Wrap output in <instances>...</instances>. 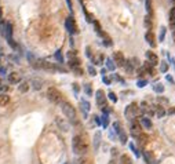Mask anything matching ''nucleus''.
<instances>
[{
  "mask_svg": "<svg viewBox=\"0 0 175 164\" xmlns=\"http://www.w3.org/2000/svg\"><path fill=\"white\" fill-rule=\"evenodd\" d=\"M72 149L73 153L77 154V156H83L88 152V142L87 138L82 134L74 135L72 138Z\"/></svg>",
  "mask_w": 175,
  "mask_h": 164,
  "instance_id": "1",
  "label": "nucleus"
},
{
  "mask_svg": "<svg viewBox=\"0 0 175 164\" xmlns=\"http://www.w3.org/2000/svg\"><path fill=\"white\" fill-rule=\"evenodd\" d=\"M61 111H62L63 116L68 119L69 121H72V123H76V109H74V106L68 101H62L61 102Z\"/></svg>",
  "mask_w": 175,
  "mask_h": 164,
  "instance_id": "2",
  "label": "nucleus"
},
{
  "mask_svg": "<svg viewBox=\"0 0 175 164\" xmlns=\"http://www.w3.org/2000/svg\"><path fill=\"white\" fill-rule=\"evenodd\" d=\"M47 98H48L50 102H53L55 105H61V102H62V94L59 91L58 88H55V87H50L48 90H47Z\"/></svg>",
  "mask_w": 175,
  "mask_h": 164,
  "instance_id": "3",
  "label": "nucleus"
},
{
  "mask_svg": "<svg viewBox=\"0 0 175 164\" xmlns=\"http://www.w3.org/2000/svg\"><path fill=\"white\" fill-rule=\"evenodd\" d=\"M138 115H139V108H138V105H136L135 102L130 103V105L124 109V116H126V119H128L130 121L135 120V117Z\"/></svg>",
  "mask_w": 175,
  "mask_h": 164,
  "instance_id": "4",
  "label": "nucleus"
},
{
  "mask_svg": "<svg viewBox=\"0 0 175 164\" xmlns=\"http://www.w3.org/2000/svg\"><path fill=\"white\" fill-rule=\"evenodd\" d=\"M106 101H108V98L105 95V92L102 90H97V92H95V102H97V105L102 109V108L106 106Z\"/></svg>",
  "mask_w": 175,
  "mask_h": 164,
  "instance_id": "5",
  "label": "nucleus"
},
{
  "mask_svg": "<svg viewBox=\"0 0 175 164\" xmlns=\"http://www.w3.org/2000/svg\"><path fill=\"white\" fill-rule=\"evenodd\" d=\"M68 63L69 66H70V69H74V68H79L80 66V59H79V57L76 55V53H73V51H69L68 53Z\"/></svg>",
  "mask_w": 175,
  "mask_h": 164,
  "instance_id": "6",
  "label": "nucleus"
},
{
  "mask_svg": "<svg viewBox=\"0 0 175 164\" xmlns=\"http://www.w3.org/2000/svg\"><path fill=\"white\" fill-rule=\"evenodd\" d=\"M130 128H131V135L132 138H139V135L142 134V127L141 124H139V121H135L132 120L131 121V125H130Z\"/></svg>",
  "mask_w": 175,
  "mask_h": 164,
  "instance_id": "7",
  "label": "nucleus"
},
{
  "mask_svg": "<svg viewBox=\"0 0 175 164\" xmlns=\"http://www.w3.org/2000/svg\"><path fill=\"white\" fill-rule=\"evenodd\" d=\"M65 28L68 30L70 34H74L77 32V28H76V22H74V19L73 17H68V18L65 19Z\"/></svg>",
  "mask_w": 175,
  "mask_h": 164,
  "instance_id": "8",
  "label": "nucleus"
},
{
  "mask_svg": "<svg viewBox=\"0 0 175 164\" xmlns=\"http://www.w3.org/2000/svg\"><path fill=\"white\" fill-rule=\"evenodd\" d=\"M112 59H113V62H115V65H116V68L117 66L123 68V66H124V63H126V58H124V55H123L120 51H117V53L113 54Z\"/></svg>",
  "mask_w": 175,
  "mask_h": 164,
  "instance_id": "9",
  "label": "nucleus"
},
{
  "mask_svg": "<svg viewBox=\"0 0 175 164\" xmlns=\"http://www.w3.org/2000/svg\"><path fill=\"white\" fill-rule=\"evenodd\" d=\"M145 55L152 66H157V65H159V57H157V54H155L152 50H148L145 53Z\"/></svg>",
  "mask_w": 175,
  "mask_h": 164,
  "instance_id": "10",
  "label": "nucleus"
},
{
  "mask_svg": "<svg viewBox=\"0 0 175 164\" xmlns=\"http://www.w3.org/2000/svg\"><path fill=\"white\" fill-rule=\"evenodd\" d=\"M55 123L59 127V130L63 131V132H66L69 131V121L66 119H62V117H55Z\"/></svg>",
  "mask_w": 175,
  "mask_h": 164,
  "instance_id": "11",
  "label": "nucleus"
},
{
  "mask_svg": "<svg viewBox=\"0 0 175 164\" xmlns=\"http://www.w3.org/2000/svg\"><path fill=\"white\" fill-rule=\"evenodd\" d=\"M101 142H102V134H101V131H97V132L94 134V138H93V146H94V150H95V152L99 150Z\"/></svg>",
  "mask_w": 175,
  "mask_h": 164,
  "instance_id": "12",
  "label": "nucleus"
},
{
  "mask_svg": "<svg viewBox=\"0 0 175 164\" xmlns=\"http://www.w3.org/2000/svg\"><path fill=\"white\" fill-rule=\"evenodd\" d=\"M145 40H146V43L149 44L152 48L156 47V37H155V34H153L152 30H148V32L145 33Z\"/></svg>",
  "mask_w": 175,
  "mask_h": 164,
  "instance_id": "13",
  "label": "nucleus"
},
{
  "mask_svg": "<svg viewBox=\"0 0 175 164\" xmlns=\"http://www.w3.org/2000/svg\"><path fill=\"white\" fill-rule=\"evenodd\" d=\"M139 124H141V127L146 128V130H150L152 127H153V123H152V120L149 119V117H146V116H142L141 119H139Z\"/></svg>",
  "mask_w": 175,
  "mask_h": 164,
  "instance_id": "14",
  "label": "nucleus"
},
{
  "mask_svg": "<svg viewBox=\"0 0 175 164\" xmlns=\"http://www.w3.org/2000/svg\"><path fill=\"white\" fill-rule=\"evenodd\" d=\"M8 82L11 83V84H20L21 82V75L17 72H11L8 73Z\"/></svg>",
  "mask_w": 175,
  "mask_h": 164,
  "instance_id": "15",
  "label": "nucleus"
},
{
  "mask_svg": "<svg viewBox=\"0 0 175 164\" xmlns=\"http://www.w3.org/2000/svg\"><path fill=\"white\" fill-rule=\"evenodd\" d=\"M80 105H82L83 115H84V117L87 119V113L90 112V109H91V105H90V102H88L87 99H82V101H80Z\"/></svg>",
  "mask_w": 175,
  "mask_h": 164,
  "instance_id": "16",
  "label": "nucleus"
},
{
  "mask_svg": "<svg viewBox=\"0 0 175 164\" xmlns=\"http://www.w3.org/2000/svg\"><path fill=\"white\" fill-rule=\"evenodd\" d=\"M4 36L6 39H13V25L11 22H6L4 24Z\"/></svg>",
  "mask_w": 175,
  "mask_h": 164,
  "instance_id": "17",
  "label": "nucleus"
},
{
  "mask_svg": "<svg viewBox=\"0 0 175 164\" xmlns=\"http://www.w3.org/2000/svg\"><path fill=\"white\" fill-rule=\"evenodd\" d=\"M30 86H32L33 90L39 91V90H41V87H43V80H41V79H32V80H30Z\"/></svg>",
  "mask_w": 175,
  "mask_h": 164,
  "instance_id": "18",
  "label": "nucleus"
},
{
  "mask_svg": "<svg viewBox=\"0 0 175 164\" xmlns=\"http://www.w3.org/2000/svg\"><path fill=\"white\" fill-rule=\"evenodd\" d=\"M116 135L119 137V141H120V142H122L123 145L128 142V135H127V132L124 131V128H122V130L119 131V132H117Z\"/></svg>",
  "mask_w": 175,
  "mask_h": 164,
  "instance_id": "19",
  "label": "nucleus"
},
{
  "mask_svg": "<svg viewBox=\"0 0 175 164\" xmlns=\"http://www.w3.org/2000/svg\"><path fill=\"white\" fill-rule=\"evenodd\" d=\"M119 164H134V163H132V159L128 154H122L120 159H119Z\"/></svg>",
  "mask_w": 175,
  "mask_h": 164,
  "instance_id": "20",
  "label": "nucleus"
},
{
  "mask_svg": "<svg viewBox=\"0 0 175 164\" xmlns=\"http://www.w3.org/2000/svg\"><path fill=\"white\" fill-rule=\"evenodd\" d=\"M105 63H106V70L113 72V70L116 69V65H115V62H113L112 58H106V59H105Z\"/></svg>",
  "mask_w": 175,
  "mask_h": 164,
  "instance_id": "21",
  "label": "nucleus"
},
{
  "mask_svg": "<svg viewBox=\"0 0 175 164\" xmlns=\"http://www.w3.org/2000/svg\"><path fill=\"white\" fill-rule=\"evenodd\" d=\"M124 69H126L127 72L130 73V75H131V73H134V65H132V62H131V59H126V63H124Z\"/></svg>",
  "mask_w": 175,
  "mask_h": 164,
  "instance_id": "22",
  "label": "nucleus"
},
{
  "mask_svg": "<svg viewBox=\"0 0 175 164\" xmlns=\"http://www.w3.org/2000/svg\"><path fill=\"white\" fill-rule=\"evenodd\" d=\"M8 102H10V96L7 94H0V106L8 105Z\"/></svg>",
  "mask_w": 175,
  "mask_h": 164,
  "instance_id": "23",
  "label": "nucleus"
},
{
  "mask_svg": "<svg viewBox=\"0 0 175 164\" xmlns=\"http://www.w3.org/2000/svg\"><path fill=\"white\" fill-rule=\"evenodd\" d=\"M164 90H165V88H164V86H163L161 83H156L155 86H153V91L157 92V94H163Z\"/></svg>",
  "mask_w": 175,
  "mask_h": 164,
  "instance_id": "24",
  "label": "nucleus"
},
{
  "mask_svg": "<svg viewBox=\"0 0 175 164\" xmlns=\"http://www.w3.org/2000/svg\"><path fill=\"white\" fill-rule=\"evenodd\" d=\"M155 113H156V116H157V119H161V117H164V115H165V111L161 108L160 105H157L156 106V111H155Z\"/></svg>",
  "mask_w": 175,
  "mask_h": 164,
  "instance_id": "25",
  "label": "nucleus"
},
{
  "mask_svg": "<svg viewBox=\"0 0 175 164\" xmlns=\"http://www.w3.org/2000/svg\"><path fill=\"white\" fill-rule=\"evenodd\" d=\"M143 160H145V163L148 164H153V157H152V154L149 152H143Z\"/></svg>",
  "mask_w": 175,
  "mask_h": 164,
  "instance_id": "26",
  "label": "nucleus"
},
{
  "mask_svg": "<svg viewBox=\"0 0 175 164\" xmlns=\"http://www.w3.org/2000/svg\"><path fill=\"white\" fill-rule=\"evenodd\" d=\"M165 33H167V28H165V26H161V28H160V34H159V42H160V43L164 42Z\"/></svg>",
  "mask_w": 175,
  "mask_h": 164,
  "instance_id": "27",
  "label": "nucleus"
},
{
  "mask_svg": "<svg viewBox=\"0 0 175 164\" xmlns=\"http://www.w3.org/2000/svg\"><path fill=\"white\" fill-rule=\"evenodd\" d=\"M101 125H102L103 128H108V125H109V116L102 115V117H101Z\"/></svg>",
  "mask_w": 175,
  "mask_h": 164,
  "instance_id": "28",
  "label": "nucleus"
},
{
  "mask_svg": "<svg viewBox=\"0 0 175 164\" xmlns=\"http://www.w3.org/2000/svg\"><path fill=\"white\" fill-rule=\"evenodd\" d=\"M18 90H20L21 92H26L28 90H29V83H28V82H22L20 84V87H18Z\"/></svg>",
  "mask_w": 175,
  "mask_h": 164,
  "instance_id": "29",
  "label": "nucleus"
},
{
  "mask_svg": "<svg viewBox=\"0 0 175 164\" xmlns=\"http://www.w3.org/2000/svg\"><path fill=\"white\" fill-rule=\"evenodd\" d=\"M91 61H93L95 65H102V62L105 61V57H103L102 54H101V55H99L98 58H91Z\"/></svg>",
  "mask_w": 175,
  "mask_h": 164,
  "instance_id": "30",
  "label": "nucleus"
},
{
  "mask_svg": "<svg viewBox=\"0 0 175 164\" xmlns=\"http://www.w3.org/2000/svg\"><path fill=\"white\" fill-rule=\"evenodd\" d=\"M145 28L148 29V30H152V18L149 15L145 17Z\"/></svg>",
  "mask_w": 175,
  "mask_h": 164,
  "instance_id": "31",
  "label": "nucleus"
},
{
  "mask_svg": "<svg viewBox=\"0 0 175 164\" xmlns=\"http://www.w3.org/2000/svg\"><path fill=\"white\" fill-rule=\"evenodd\" d=\"M84 92L88 96L93 95V87H91V84H84Z\"/></svg>",
  "mask_w": 175,
  "mask_h": 164,
  "instance_id": "32",
  "label": "nucleus"
},
{
  "mask_svg": "<svg viewBox=\"0 0 175 164\" xmlns=\"http://www.w3.org/2000/svg\"><path fill=\"white\" fill-rule=\"evenodd\" d=\"M160 72L161 73H167V72H168V62H165V61L160 62Z\"/></svg>",
  "mask_w": 175,
  "mask_h": 164,
  "instance_id": "33",
  "label": "nucleus"
},
{
  "mask_svg": "<svg viewBox=\"0 0 175 164\" xmlns=\"http://www.w3.org/2000/svg\"><path fill=\"white\" fill-rule=\"evenodd\" d=\"M128 146H130V149L132 150V152H134V154H135L136 157H139V156H141V153H139V150H138V148H136L135 145L132 144V142H130V144H128Z\"/></svg>",
  "mask_w": 175,
  "mask_h": 164,
  "instance_id": "34",
  "label": "nucleus"
},
{
  "mask_svg": "<svg viewBox=\"0 0 175 164\" xmlns=\"http://www.w3.org/2000/svg\"><path fill=\"white\" fill-rule=\"evenodd\" d=\"M87 72L90 76H97V69H95L93 65H88L87 66Z\"/></svg>",
  "mask_w": 175,
  "mask_h": 164,
  "instance_id": "35",
  "label": "nucleus"
},
{
  "mask_svg": "<svg viewBox=\"0 0 175 164\" xmlns=\"http://www.w3.org/2000/svg\"><path fill=\"white\" fill-rule=\"evenodd\" d=\"M54 57H55V59H57V61H58L59 63H63V57H62V53H61V51H55V54H54Z\"/></svg>",
  "mask_w": 175,
  "mask_h": 164,
  "instance_id": "36",
  "label": "nucleus"
},
{
  "mask_svg": "<svg viewBox=\"0 0 175 164\" xmlns=\"http://www.w3.org/2000/svg\"><path fill=\"white\" fill-rule=\"evenodd\" d=\"M106 98H109V99H110V101H112L113 103H116V102H117V95H116V94H115V92H113V91H110V92H109V94H108V96H106Z\"/></svg>",
  "mask_w": 175,
  "mask_h": 164,
  "instance_id": "37",
  "label": "nucleus"
},
{
  "mask_svg": "<svg viewBox=\"0 0 175 164\" xmlns=\"http://www.w3.org/2000/svg\"><path fill=\"white\" fill-rule=\"evenodd\" d=\"M170 19H171V24L175 25V7H172L170 11Z\"/></svg>",
  "mask_w": 175,
  "mask_h": 164,
  "instance_id": "38",
  "label": "nucleus"
},
{
  "mask_svg": "<svg viewBox=\"0 0 175 164\" xmlns=\"http://www.w3.org/2000/svg\"><path fill=\"white\" fill-rule=\"evenodd\" d=\"M72 70L76 73V76H83V69H82L80 66H79V68H74V69H72Z\"/></svg>",
  "mask_w": 175,
  "mask_h": 164,
  "instance_id": "39",
  "label": "nucleus"
},
{
  "mask_svg": "<svg viewBox=\"0 0 175 164\" xmlns=\"http://www.w3.org/2000/svg\"><path fill=\"white\" fill-rule=\"evenodd\" d=\"M146 84H148V80H138V83H136V86L139 87V88H143Z\"/></svg>",
  "mask_w": 175,
  "mask_h": 164,
  "instance_id": "40",
  "label": "nucleus"
},
{
  "mask_svg": "<svg viewBox=\"0 0 175 164\" xmlns=\"http://www.w3.org/2000/svg\"><path fill=\"white\" fill-rule=\"evenodd\" d=\"M79 164H94V163H93V160H90V159H80Z\"/></svg>",
  "mask_w": 175,
  "mask_h": 164,
  "instance_id": "41",
  "label": "nucleus"
},
{
  "mask_svg": "<svg viewBox=\"0 0 175 164\" xmlns=\"http://www.w3.org/2000/svg\"><path fill=\"white\" fill-rule=\"evenodd\" d=\"M86 55H87V58H90V59L93 58V54H91V48H90V46L86 47Z\"/></svg>",
  "mask_w": 175,
  "mask_h": 164,
  "instance_id": "42",
  "label": "nucleus"
},
{
  "mask_svg": "<svg viewBox=\"0 0 175 164\" xmlns=\"http://www.w3.org/2000/svg\"><path fill=\"white\" fill-rule=\"evenodd\" d=\"M102 82L105 83V84H106V86H109V84H110V83H112V80H110V79H109V77H106V76H102Z\"/></svg>",
  "mask_w": 175,
  "mask_h": 164,
  "instance_id": "43",
  "label": "nucleus"
},
{
  "mask_svg": "<svg viewBox=\"0 0 175 164\" xmlns=\"http://www.w3.org/2000/svg\"><path fill=\"white\" fill-rule=\"evenodd\" d=\"M0 76H7V70H6V68L0 66Z\"/></svg>",
  "mask_w": 175,
  "mask_h": 164,
  "instance_id": "44",
  "label": "nucleus"
},
{
  "mask_svg": "<svg viewBox=\"0 0 175 164\" xmlns=\"http://www.w3.org/2000/svg\"><path fill=\"white\" fill-rule=\"evenodd\" d=\"M73 91L76 92V94H79V91H80V88H79L77 83H73Z\"/></svg>",
  "mask_w": 175,
  "mask_h": 164,
  "instance_id": "45",
  "label": "nucleus"
},
{
  "mask_svg": "<svg viewBox=\"0 0 175 164\" xmlns=\"http://www.w3.org/2000/svg\"><path fill=\"white\" fill-rule=\"evenodd\" d=\"M94 121H95V123H97V125H101V117H99V116H94Z\"/></svg>",
  "mask_w": 175,
  "mask_h": 164,
  "instance_id": "46",
  "label": "nucleus"
},
{
  "mask_svg": "<svg viewBox=\"0 0 175 164\" xmlns=\"http://www.w3.org/2000/svg\"><path fill=\"white\" fill-rule=\"evenodd\" d=\"M165 79H167V82H170L171 84H174V79H172L171 75H165Z\"/></svg>",
  "mask_w": 175,
  "mask_h": 164,
  "instance_id": "47",
  "label": "nucleus"
},
{
  "mask_svg": "<svg viewBox=\"0 0 175 164\" xmlns=\"http://www.w3.org/2000/svg\"><path fill=\"white\" fill-rule=\"evenodd\" d=\"M0 91L4 94L6 91H8V86H0Z\"/></svg>",
  "mask_w": 175,
  "mask_h": 164,
  "instance_id": "48",
  "label": "nucleus"
},
{
  "mask_svg": "<svg viewBox=\"0 0 175 164\" xmlns=\"http://www.w3.org/2000/svg\"><path fill=\"white\" fill-rule=\"evenodd\" d=\"M112 156H113V157L117 156V149H116V148H112Z\"/></svg>",
  "mask_w": 175,
  "mask_h": 164,
  "instance_id": "49",
  "label": "nucleus"
},
{
  "mask_svg": "<svg viewBox=\"0 0 175 164\" xmlns=\"http://www.w3.org/2000/svg\"><path fill=\"white\" fill-rule=\"evenodd\" d=\"M109 137H110V139H115V137H116V134H115V131H110V132H109Z\"/></svg>",
  "mask_w": 175,
  "mask_h": 164,
  "instance_id": "50",
  "label": "nucleus"
},
{
  "mask_svg": "<svg viewBox=\"0 0 175 164\" xmlns=\"http://www.w3.org/2000/svg\"><path fill=\"white\" fill-rule=\"evenodd\" d=\"M105 73H106V68H102V69H101V75L105 76Z\"/></svg>",
  "mask_w": 175,
  "mask_h": 164,
  "instance_id": "51",
  "label": "nucleus"
},
{
  "mask_svg": "<svg viewBox=\"0 0 175 164\" xmlns=\"http://www.w3.org/2000/svg\"><path fill=\"white\" fill-rule=\"evenodd\" d=\"M168 113H170V115H175V109H171V111L168 112Z\"/></svg>",
  "mask_w": 175,
  "mask_h": 164,
  "instance_id": "52",
  "label": "nucleus"
},
{
  "mask_svg": "<svg viewBox=\"0 0 175 164\" xmlns=\"http://www.w3.org/2000/svg\"><path fill=\"white\" fill-rule=\"evenodd\" d=\"M108 164H117V163H116V161H115V160L112 159V160H110V161H109V163H108Z\"/></svg>",
  "mask_w": 175,
  "mask_h": 164,
  "instance_id": "53",
  "label": "nucleus"
},
{
  "mask_svg": "<svg viewBox=\"0 0 175 164\" xmlns=\"http://www.w3.org/2000/svg\"><path fill=\"white\" fill-rule=\"evenodd\" d=\"M63 164H69V163H63Z\"/></svg>",
  "mask_w": 175,
  "mask_h": 164,
  "instance_id": "54",
  "label": "nucleus"
},
{
  "mask_svg": "<svg viewBox=\"0 0 175 164\" xmlns=\"http://www.w3.org/2000/svg\"><path fill=\"white\" fill-rule=\"evenodd\" d=\"M79 1H82V0H79Z\"/></svg>",
  "mask_w": 175,
  "mask_h": 164,
  "instance_id": "55",
  "label": "nucleus"
}]
</instances>
